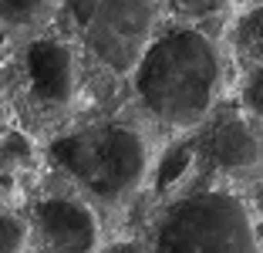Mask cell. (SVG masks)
Listing matches in <instances>:
<instances>
[{
	"mask_svg": "<svg viewBox=\"0 0 263 253\" xmlns=\"http://www.w3.org/2000/svg\"><path fill=\"white\" fill-rule=\"evenodd\" d=\"M202 155L213 169L233 179H247L263 172V132L243 115L219 118L202 138Z\"/></svg>",
	"mask_w": 263,
	"mask_h": 253,
	"instance_id": "7",
	"label": "cell"
},
{
	"mask_svg": "<svg viewBox=\"0 0 263 253\" xmlns=\"http://www.w3.org/2000/svg\"><path fill=\"white\" fill-rule=\"evenodd\" d=\"M152 253H263L250 209L236 192L179 196L152 226Z\"/></svg>",
	"mask_w": 263,
	"mask_h": 253,
	"instance_id": "3",
	"label": "cell"
},
{
	"mask_svg": "<svg viewBox=\"0 0 263 253\" xmlns=\"http://www.w3.org/2000/svg\"><path fill=\"white\" fill-rule=\"evenodd\" d=\"M111 253H152L148 246H139V243H118Z\"/></svg>",
	"mask_w": 263,
	"mask_h": 253,
	"instance_id": "12",
	"label": "cell"
},
{
	"mask_svg": "<svg viewBox=\"0 0 263 253\" xmlns=\"http://www.w3.org/2000/svg\"><path fill=\"white\" fill-rule=\"evenodd\" d=\"M68 14L78 21V31L85 38L88 51L105 68L135 71L142 54L155 41V24L162 17L159 4H71Z\"/></svg>",
	"mask_w": 263,
	"mask_h": 253,
	"instance_id": "4",
	"label": "cell"
},
{
	"mask_svg": "<svg viewBox=\"0 0 263 253\" xmlns=\"http://www.w3.org/2000/svg\"><path fill=\"white\" fill-rule=\"evenodd\" d=\"M58 10H61L58 4H31V0H24V4H0V27L10 34H34L54 21Z\"/></svg>",
	"mask_w": 263,
	"mask_h": 253,
	"instance_id": "8",
	"label": "cell"
},
{
	"mask_svg": "<svg viewBox=\"0 0 263 253\" xmlns=\"http://www.w3.org/2000/svg\"><path fill=\"white\" fill-rule=\"evenodd\" d=\"M27 233H34L44 253H98L101 223L81 196L37 200Z\"/></svg>",
	"mask_w": 263,
	"mask_h": 253,
	"instance_id": "5",
	"label": "cell"
},
{
	"mask_svg": "<svg viewBox=\"0 0 263 253\" xmlns=\"http://www.w3.org/2000/svg\"><path fill=\"white\" fill-rule=\"evenodd\" d=\"M78 84H81V64L68 41L37 38L27 47V92L41 112L47 115L64 112L78 98Z\"/></svg>",
	"mask_w": 263,
	"mask_h": 253,
	"instance_id": "6",
	"label": "cell"
},
{
	"mask_svg": "<svg viewBox=\"0 0 263 253\" xmlns=\"http://www.w3.org/2000/svg\"><path fill=\"white\" fill-rule=\"evenodd\" d=\"M247 108H250V115H253V118L263 122V71L247 84Z\"/></svg>",
	"mask_w": 263,
	"mask_h": 253,
	"instance_id": "11",
	"label": "cell"
},
{
	"mask_svg": "<svg viewBox=\"0 0 263 253\" xmlns=\"http://www.w3.org/2000/svg\"><path fill=\"white\" fill-rule=\"evenodd\" d=\"M132 75L142 108L155 122L179 132L199 129L216 112L223 95L219 51L199 27H172L155 34Z\"/></svg>",
	"mask_w": 263,
	"mask_h": 253,
	"instance_id": "1",
	"label": "cell"
},
{
	"mask_svg": "<svg viewBox=\"0 0 263 253\" xmlns=\"http://www.w3.org/2000/svg\"><path fill=\"white\" fill-rule=\"evenodd\" d=\"M51 159L101 206L135 200L152 172V146L128 122H101L51 142Z\"/></svg>",
	"mask_w": 263,
	"mask_h": 253,
	"instance_id": "2",
	"label": "cell"
},
{
	"mask_svg": "<svg viewBox=\"0 0 263 253\" xmlns=\"http://www.w3.org/2000/svg\"><path fill=\"white\" fill-rule=\"evenodd\" d=\"M240 31H243V41H247L253 51L263 54V4L247 10V17L240 21Z\"/></svg>",
	"mask_w": 263,
	"mask_h": 253,
	"instance_id": "10",
	"label": "cell"
},
{
	"mask_svg": "<svg viewBox=\"0 0 263 253\" xmlns=\"http://www.w3.org/2000/svg\"><path fill=\"white\" fill-rule=\"evenodd\" d=\"M27 240H31V233L21 216H0V253H27Z\"/></svg>",
	"mask_w": 263,
	"mask_h": 253,
	"instance_id": "9",
	"label": "cell"
}]
</instances>
